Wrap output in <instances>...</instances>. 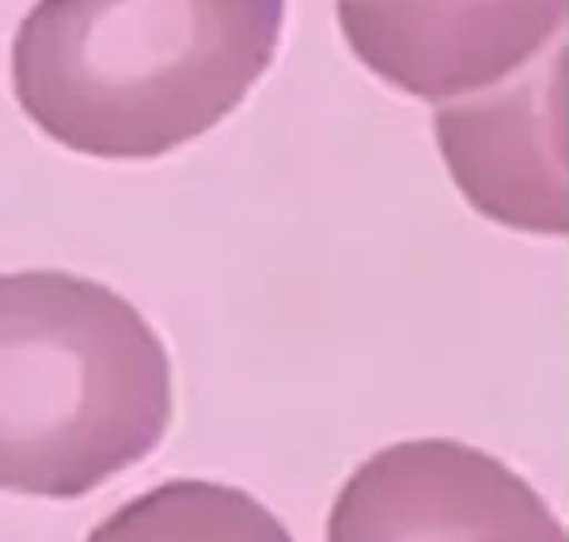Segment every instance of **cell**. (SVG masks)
Returning a JSON list of instances; mask_svg holds the SVG:
<instances>
[{"label":"cell","instance_id":"cell-2","mask_svg":"<svg viewBox=\"0 0 569 542\" xmlns=\"http://www.w3.org/2000/svg\"><path fill=\"white\" fill-rule=\"evenodd\" d=\"M176 413L171 357L103 281L0 273V490L72 501L160 448Z\"/></svg>","mask_w":569,"mask_h":542},{"label":"cell","instance_id":"cell-6","mask_svg":"<svg viewBox=\"0 0 569 542\" xmlns=\"http://www.w3.org/2000/svg\"><path fill=\"white\" fill-rule=\"evenodd\" d=\"M84 542H292V535L240 485L171 478L96 523Z\"/></svg>","mask_w":569,"mask_h":542},{"label":"cell","instance_id":"cell-1","mask_svg":"<svg viewBox=\"0 0 569 542\" xmlns=\"http://www.w3.org/2000/svg\"><path fill=\"white\" fill-rule=\"evenodd\" d=\"M284 0H39L12 39V91L50 141L156 160L224 122L270 69Z\"/></svg>","mask_w":569,"mask_h":542},{"label":"cell","instance_id":"cell-5","mask_svg":"<svg viewBox=\"0 0 569 542\" xmlns=\"http://www.w3.org/2000/svg\"><path fill=\"white\" fill-rule=\"evenodd\" d=\"M569 0H338V23L365 69L407 96L486 91L562 34Z\"/></svg>","mask_w":569,"mask_h":542},{"label":"cell","instance_id":"cell-3","mask_svg":"<svg viewBox=\"0 0 569 542\" xmlns=\"http://www.w3.org/2000/svg\"><path fill=\"white\" fill-rule=\"evenodd\" d=\"M327 542H569L543 493L463 440L380 448L346 478Z\"/></svg>","mask_w":569,"mask_h":542},{"label":"cell","instance_id":"cell-4","mask_svg":"<svg viewBox=\"0 0 569 542\" xmlns=\"http://www.w3.org/2000/svg\"><path fill=\"white\" fill-rule=\"evenodd\" d=\"M569 42L543 53L501 84L460 96L437 110V141L460 194L512 232H569Z\"/></svg>","mask_w":569,"mask_h":542}]
</instances>
